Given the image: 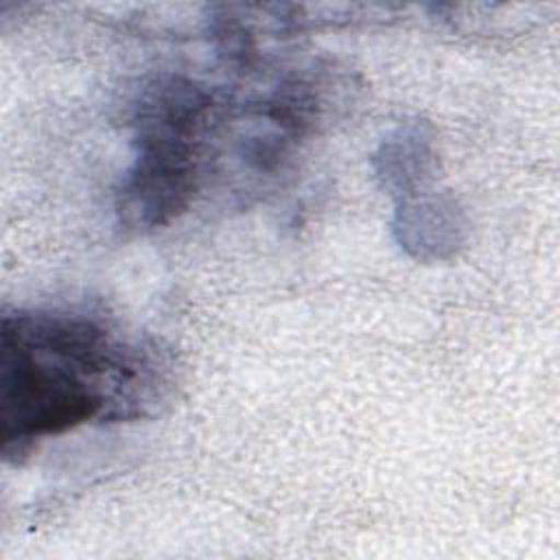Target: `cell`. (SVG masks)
<instances>
[{"mask_svg":"<svg viewBox=\"0 0 560 560\" xmlns=\"http://www.w3.org/2000/svg\"><path fill=\"white\" fill-rule=\"evenodd\" d=\"M208 105V96L182 79L147 88L138 105V153L118 192V212L129 228L164 225L188 206Z\"/></svg>","mask_w":560,"mask_h":560,"instance_id":"7a4b0ae2","label":"cell"},{"mask_svg":"<svg viewBox=\"0 0 560 560\" xmlns=\"http://www.w3.org/2000/svg\"><path fill=\"white\" fill-rule=\"evenodd\" d=\"M147 363L90 319L44 311L2 315L0 438L20 459L46 435L94 416L122 418L144 387Z\"/></svg>","mask_w":560,"mask_h":560,"instance_id":"6da1fadb","label":"cell"}]
</instances>
